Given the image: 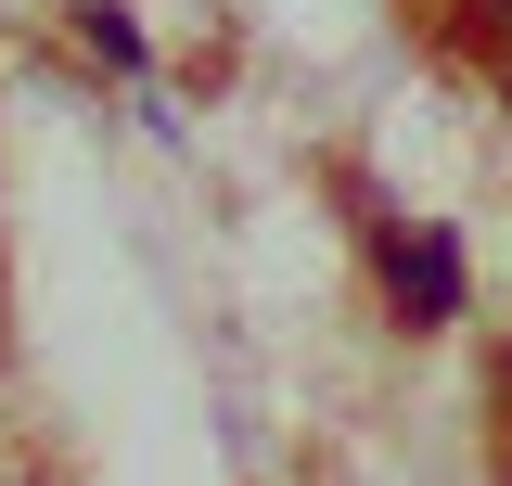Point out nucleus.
<instances>
[{
	"label": "nucleus",
	"instance_id": "f03ea898",
	"mask_svg": "<svg viewBox=\"0 0 512 486\" xmlns=\"http://www.w3.org/2000/svg\"><path fill=\"white\" fill-rule=\"evenodd\" d=\"M77 39H90V52H103V64H141V26H128V13H103V0L77 13Z\"/></svg>",
	"mask_w": 512,
	"mask_h": 486
},
{
	"label": "nucleus",
	"instance_id": "f257e3e1",
	"mask_svg": "<svg viewBox=\"0 0 512 486\" xmlns=\"http://www.w3.org/2000/svg\"><path fill=\"white\" fill-rule=\"evenodd\" d=\"M384 282H397V320H448L461 307V243L448 231H397L384 243Z\"/></svg>",
	"mask_w": 512,
	"mask_h": 486
},
{
	"label": "nucleus",
	"instance_id": "7ed1b4c3",
	"mask_svg": "<svg viewBox=\"0 0 512 486\" xmlns=\"http://www.w3.org/2000/svg\"><path fill=\"white\" fill-rule=\"evenodd\" d=\"M474 26H487V52L512 64V0H487V13H474Z\"/></svg>",
	"mask_w": 512,
	"mask_h": 486
}]
</instances>
